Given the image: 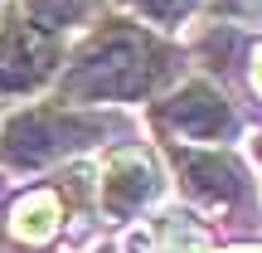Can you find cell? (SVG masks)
Masks as SVG:
<instances>
[{
    "mask_svg": "<svg viewBox=\"0 0 262 253\" xmlns=\"http://www.w3.org/2000/svg\"><path fill=\"white\" fill-rule=\"evenodd\" d=\"M175 73V54L131 20H102L88 44L58 68L68 103H141Z\"/></svg>",
    "mask_w": 262,
    "mask_h": 253,
    "instance_id": "cell-1",
    "label": "cell"
},
{
    "mask_svg": "<svg viewBox=\"0 0 262 253\" xmlns=\"http://www.w3.org/2000/svg\"><path fill=\"white\" fill-rule=\"evenodd\" d=\"M112 137L107 117H88V112H68V107H25L0 127V166L10 170H34V166H54V161L73 156L83 146Z\"/></svg>",
    "mask_w": 262,
    "mask_h": 253,
    "instance_id": "cell-2",
    "label": "cell"
},
{
    "mask_svg": "<svg viewBox=\"0 0 262 253\" xmlns=\"http://www.w3.org/2000/svg\"><path fill=\"white\" fill-rule=\"evenodd\" d=\"M63 68V44L58 34L39 29L34 20L10 15L0 25V93H34Z\"/></svg>",
    "mask_w": 262,
    "mask_h": 253,
    "instance_id": "cell-3",
    "label": "cell"
},
{
    "mask_svg": "<svg viewBox=\"0 0 262 253\" xmlns=\"http://www.w3.org/2000/svg\"><path fill=\"white\" fill-rule=\"evenodd\" d=\"M156 122L160 131H170V137H185V141H228L238 131V117L233 107L219 98V88L209 83H185L175 88L170 98H160L156 103Z\"/></svg>",
    "mask_w": 262,
    "mask_h": 253,
    "instance_id": "cell-4",
    "label": "cell"
},
{
    "mask_svg": "<svg viewBox=\"0 0 262 253\" xmlns=\"http://www.w3.org/2000/svg\"><path fill=\"white\" fill-rule=\"evenodd\" d=\"M170 161H175L185 190L199 200L204 209L214 215H228L248 200V180H243V166L224 151H185V146H170Z\"/></svg>",
    "mask_w": 262,
    "mask_h": 253,
    "instance_id": "cell-5",
    "label": "cell"
},
{
    "mask_svg": "<svg viewBox=\"0 0 262 253\" xmlns=\"http://www.w3.org/2000/svg\"><path fill=\"white\" fill-rule=\"evenodd\" d=\"M156 190H160V170H156V161L146 151L126 146V151H117L107 161V170H102V209H107V219H131Z\"/></svg>",
    "mask_w": 262,
    "mask_h": 253,
    "instance_id": "cell-6",
    "label": "cell"
},
{
    "mask_svg": "<svg viewBox=\"0 0 262 253\" xmlns=\"http://www.w3.org/2000/svg\"><path fill=\"white\" fill-rule=\"evenodd\" d=\"M19 15L49 34H63V29H78L97 15V0H19Z\"/></svg>",
    "mask_w": 262,
    "mask_h": 253,
    "instance_id": "cell-7",
    "label": "cell"
},
{
    "mask_svg": "<svg viewBox=\"0 0 262 253\" xmlns=\"http://www.w3.org/2000/svg\"><path fill=\"white\" fill-rule=\"evenodd\" d=\"M126 5L136 10L141 20H150V25L175 29V25H185V20H189V10H194L199 0H126Z\"/></svg>",
    "mask_w": 262,
    "mask_h": 253,
    "instance_id": "cell-8",
    "label": "cell"
},
{
    "mask_svg": "<svg viewBox=\"0 0 262 253\" xmlns=\"http://www.w3.org/2000/svg\"><path fill=\"white\" fill-rule=\"evenodd\" d=\"M253 83H257V93H262V49H257V59H253Z\"/></svg>",
    "mask_w": 262,
    "mask_h": 253,
    "instance_id": "cell-9",
    "label": "cell"
},
{
    "mask_svg": "<svg viewBox=\"0 0 262 253\" xmlns=\"http://www.w3.org/2000/svg\"><path fill=\"white\" fill-rule=\"evenodd\" d=\"M257 161H262V137H257Z\"/></svg>",
    "mask_w": 262,
    "mask_h": 253,
    "instance_id": "cell-10",
    "label": "cell"
},
{
    "mask_svg": "<svg viewBox=\"0 0 262 253\" xmlns=\"http://www.w3.org/2000/svg\"><path fill=\"white\" fill-rule=\"evenodd\" d=\"M238 253H262V248H238Z\"/></svg>",
    "mask_w": 262,
    "mask_h": 253,
    "instance_id": "cell-11",
    "label": "cell"
}]
</instances>
